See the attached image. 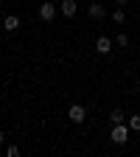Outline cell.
<instances>
[{"label":"cell","mask_w":140,"mask_h":157,"mask_svg":"<svg viewBox=\"0 0 140 157\" xmlns=\"http://www.w3.org/2000/svg\"><path fill=\"white\" fill-rule=\"evenodd\" d=\"M87 14H90V20H104L107 17V9H104V3H90L87 6Z\"/></svg>","instance_id":"5b68a950"},{"label":"cell","mask_w":140,"mask_h":157,"mask_svg":"<svg viewBox=\"0 0 140 157\" xmlns=\"http://www.w3.org/2000/svg\"><path fill=\"white\" fill-rule=\"evenodd\" d=\"M112 20H115V23H118V25H121V23H123V20H126V14H123V6H118V9L112 11Z\"/></svg>","instance_id":"9c48e42d"},{"label":"cell","mask_w":140,"mask_h":157,"mask_svg":"<svg viewBox=\"0 0 140 157\" xmlns=\"http://www.w3.org/2000/svg\"><path fill=\"white\" fill-rule=\"evenodd\" d=\"M129 132H132V126H126V124H112V143H118V146H123L126 140H129Z\"/></svg>","instance_id":"6da1fadb"},{"label":"cell","mask_w":140,"mask_h":157,"mask_svg":"<svg viewBox=\"0 0 140 157\" xmlns=\"http://www.w3.org/2000/svg\"><path fill=\"white\" fill-rule=\"evenodd\" d=\"M3 140H6V135H3V132H0V146H3Z\"/></svg>","instance_id":"5bb4252c"},{"label":"cell","mask_w":140,"mask_h":157,"mask_svg":"<svg viewBox=\"0 0 140 157\" xmlns=\"http://www.w3.org/2000/svg\"><path fill=\"white\" fill-rule=\"evenodd\" d=\"M6 157H20V149H17V146H9V149H6Z\"/></svg>","instance_id":"7c38bea8"},{"label":"cell","mask_w":140,"mask_h":157,"mask_svg":"<svg viewBox=\"0 0 140 157\" xmlns=\"http://www.w3.org/2000/svg\"><path fill=\"white\" fill-rule=\"evenodd\" d=\"M115 42H118V48H129V36H126V34L121 31V34L115 36Z\"/></svg>","instance_id":"30bf717a"},{"label":"cell","mask_w":140,"mask_h":157,"mask_svg":"<svg viewBox=\"0 0 140 157\" xmlns=\"http://www.w3.org/2000/svg\"><path fill=\"white\" fill-rule=\"evenodd\" d=\"M129 126L134 132H140V115H129Z\"/></svg>","instance_id":"8fae6325"},{"label":"cell","mask_w":140,"mask_h":157,"mask_svg":"<svg viewBox=\"0 0 140 157\" xmlns=\"http://www.w3.org/2000/svg\"><path fill=\"white\" fill-rule=\"evenodd\" d=\"M109 121H112V124H123V121H126V112H123V109H112V112H109Z\"/></svg>","instance_id":"ba28073f"},{"label":"cell","mask_w":140,"mask_h":157,"mask_svg":"<svg viewBox=\"0 0 140 157\" xmlns=\"http://www.w3.org/2000/svg\"><path fill=\"white\" fill-rule=\"evenodd\" d=\"M95 51H98V53H101V56H107V53L112 51V39H109L107 34H101V36H98V39H95Z\"/></svg>","instance_id":"277c9868"},{"label":"cell","mask_w":140,"mask_h":157,"mask_svg":"<svg viewBox=\"0 0 140 157\" xmlns=\"http://www.w3.org/2000/svg\"><path fill=\"white\" fill-rule=\"evenodd\" d=\"M53 3H62V0H53Z\"/></svg>","instance_id":"9a60e30c"},{"label":"cell","mask_w":140,"mask_h":157,"mask_svg":"<svg viewBox=\"0 0 140 157\" xmlns=\"http://www.w3.org/2000/svg\"><path fill=\"white\" fill-rule=\"evenodd\" d=\"M78 6H76V0H62V14L65 17H76Z\"/></svg>","instance_id":"52a82bcc"},{"label":"cell","mask_w":140,"mask_h":157,"mask_svg":"<svg viewBox=\"0 0 140 157\" xmlns=\"http://www.w3.org/2000/svg\"><path fill=\"white\" fill-rule=\"evenodd\" d=\"M67 118L73 124H84V118H87V109L81 107V104H73L70 109H67Z\"/></svg>","instance_id":"3957f363"},{"label":"cell","mask_w":140,"mask_h":157,"mask_svg":"<svg viewBox=\"0 0 140 157\" xmlns=\"http://www.w3.org/2000/svg\"><path fill=\"white\" fill-rule=\"evenodd\" d=\"M3 28H6L9 34H14V31L20 28V17H17V14H9V17H3Z\"/></svg>","instance_id":"8992f818"},{"label":"cell","mask_w":140,"mask_h":157,"mask_svg":"<svg viewBox=\"0 0 140 157\" xmlns=\"http://www.w3.org/2000/svg\"><path fill=\"white\" fill-rule=\"evenodd\" d=\"M115 3H118V6H126V3H129V0H115Z\"/></svg>","instance_id":"4fadbf2b"},{"label":"cell","mask_w":140,"mask_h":157,"mask_svg":"<svg viewBox=\"0 0 140 157\" xmlns=\"http://www.w3.org/2000/svg\"><path fill=\"white\" fill-rule=\"evenodd\" d=\"M53 17H56V3L53 0H48V3L39 6V20H42V23H51Z\"/></svg>","instance_id":"7a4b0ae2"}]
</instances>
